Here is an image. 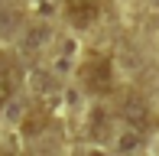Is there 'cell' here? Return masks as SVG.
<instances>
[{"mask_svg":"<svg viewBox=\"0 0 159 156\" xmlns=\"http://www.w3.org/2000/svg\"><path fill=\"white\" fill-rule=\"evenodd\" d=\"M65 13L75 26H91L101 13V3L98 0H65Z\"/></svg>","mask_w":159,"mask_h":156,"instance_id":"2","label":"cell"},{"mask_svg":"<svg viewBox=\"0 0 159 156\" xmlns=\"http://www.w3.org/2000/svg\"><path fill=\"white\" fill-rule=\"evenodd\" d=\"M140 143H143V133H140V130H133V127H127V130L120 133V140H117L120 153H133Z\"/></svg>","mask_w":159,"mask_h":156,"instance_id":"6","label":"cell"},{"mask_svg":"<svg viewBox=\"0 0 159 156\" xmlns=\"http://www.w3.org/2000/svg\"><path fill=\"white\" fill-rule=\"evenodd\" d=\"M124 117L130 120V127H133V130H143V127H146V104H143V101H127Z\"/></svg>","mask_w":159,"mask_h":156,"instance_id":"4","label":"cell"},{"mask_svg":"<svg viewBox=\"0 0 159 156\" xmlns=\"http://www.w3.org/2000/svg\"><path fill=\"white\" fill-rule=\"evenodd\" d=\"M42 127H46V114H42V111H33V114L23 120V133H30V137L42 133Z\"/></svg>","mask_w":159,"mask_h":156,"instance_id":"7","label":"cell"},{"mask_svg":"<svg viewBox=\"0 0 159 156\" xmlns=\"http://www.w3.org/2000/svg\"><path fill=\"white\" fill-rule=\"evenodd\" d=\"M13 91H16V68L0 59V108L13 98Z\"/></svg>","mask_w":159,"mask_h":156,"instance_id":"3","label":"cell"},{"mask_svg":"<svg viewBox=\"0 0 159 156\" xmlns=\"http://www.w3.org/2000/svg\"><path fill=\"white\" fill-rule=\"evenodd\" d=\"M84 156H104V153H101V150H91V153H84Z\"/></svg>","mask_w":159,"mask_h":156,"instance_id":"8","label":"cell"},{"mask_svg":"<svg viewBox=\"0 0 159 156\" xmlns=\"http://www.w3.org/2000/svg\"><path fill=\"white\" fill-rule=\"evenodd\" d=\"M111 59L107 55H94V59H88L84 62V68H81V78H84V85H88L94 94H104V91H111Z\"/></svg>","mask_w":159,"mask_h":156,"instance_id":"1","label":"cell"},{"mask_svg":"<svg viewBox=\"0 0 159 156\" xmlns=\"http://www.w3.org/2000/svg\"><path fill=\"white\" fill-rule=\"evenodd\" d=\"M49 39H52V33H49L46 30V26H33V30L30 33H26V39H23V46L26 49H30V52H39V49L42 46H46V42Z\"/></svg>","mask_w":159,"mask_h":156,"instance_id":"5","label":"cell"}]
</instances>
